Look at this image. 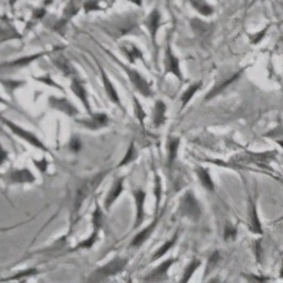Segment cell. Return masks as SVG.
<instances>
[{"mask_svg":"<svg viewBox=\"0 0 283 283\" xmlns=\"http://www.w3.org/2000/svg\"><path fill=\"white\" fill-rule=\"evenodd\" d=\"M0 120H2L5 125L10 128V130H12L15 135H17L18 137L22 138L25 142H28L29 144H31L32 146H34L36 148H40L42 151L45 152H49V149L46 147V145L43 143H42L39 138H37L34 134H32V133L25 130L24 128L17 126L14 122H12L10 120L4 118V117H0Z\"/></svg>","mask_w":283,"mask_h":283,"instance_id":"obj_5","label":"cell"},{"mask_svg":"<svg viewBox=\"0 0 283 283\" xmlns=\"http://www.w3.org/2000/svg\"><path fill=\"white\" fill-rule=\"evenodd\" d=\"M128 2H130V3L135 4V5H138V6H141V5H142V0H128Z\"/></svg>","mask_w":283,"mask_h":283,"instance_id":"obj_44","label":"cell"},{"mask_svg":"<svg viewBox=\"0 0 283 283\" xmlns=\"http://www.w3.org/2000/svg\"><path fill=\"white\" fill-rule=\"evenodd\" d=\"M69 148H71L72 152L77 153L79 149L82 148V143L78 140V137H73L71 142H69Z\"/></svg>","mask_w":283,"mask_h":283,"instance_id":"obj_38","label":"cell"},{"mask_svg":"<svg viewBox=\"0 0 283 283\" xmlns=\"http://www.w3.org/2000/svg\"><path fill=\"white\" fill-rule=\"evenodd\" d=\"M7 158H8L7 152L5 151L3 145H2V144H0V167H2V165L5 163V161H6Z\"/></svg>","mask_w":283,"mask_h":283,"instance_id":"obj_43","label":"cell"},{"mask_svg":"<svg viewBox=\"0 0 283 283\" xmlns=\"http://www.w3.org/2000/svg\"><path fill=\"white\" fill-rule=\"evenodd\" d=\"M196 173H197V177H199L200 183L202 184V186L204 187L205 189H207V190L214 189V184H213V180L211 178V176H210L209 171H207L206 169L202 168V167L197 168Z\"/></svg>","mask_w":283,"mask_h":283,"instance_id":"obj_24","label":"cell"},{"mask_svg":"<svg viewBox=\"0 0 283 283\" xmlns=\"http://www.w3.org/2000/svg\"><path fill=\"white\" fill-rule=\"evenodd\" d=\"M189 4L197 13H200L203 16H206V17L214 13V9L205 0H189Z\"/></svg>","mask_w":283,"mask_h":283,"instance_id":"obj_22","label":"cell"},{"mask_svg":"<svg viewBox=\"0 0 283 283\" xmlns=\"http://www.w3.org/2000/svg\"><path fill=\"white\" fill-rule=\"evenodd\" d=\"M243 72H244V69H242V71H239V72L233 73L231 75H228V76H226V77H223L220 82H217L214 85V88H213L210 91L209 94L206 95V100H210L212 98L216 97L217 94H220L224 89H227L229 86V85H231L234 81H237V79L240 77V75H242Z\"/></svg>","mask_w":283,"mask_h":283,"instance_id":"obj_11","label":"cell"},{"mask_svg":"<svg viewBox=\"0 0 283 283\" xmlns=\"http://www.w3.org/2000/svg\"><path fill=\"white\" fill-rule=\"evenodd\" d=\"M98 65H99V68H100L101 77H102L103 86H104L106 95H108V98L110 99V101H112V102H114L115 104H117L118 106H121V101L119 99L118 93H117L116 88L114 86V84H112V82L109 79L108 75H106V73L104 72V69L102 67H101V65H100L99 62H98Z\"/></svg>","mask_w":283,"mask_h":283,"instance_id":"obj_15","label":"cell"},{"mask_svg":"<svg viewBox=\"0 0 283 283\" xmlns=\"http://www.w3.org/2000/svg\"><path fill=\"white\" fill-rule=\"evenodd\" d=\"M249 229L254 233L262 234V227L260 222L257 214V210H256V206L254 203L250 204V213H249Z\"/></svg>","mask_w":283,"mask_h":283,"instance_id":"obj_23","label":"cell"},{"mask_svg":"<svg viewBox=\"0 0 283 283\" xmlns=\"http://www.w3.org/2000/svg\"><path fill=\"white\" fill-rule=\"evenodd\" d=\"M176 262H177V259H175V258H169L167 260H164L163 263L160 264L156 270H153L151 272V273H149L146 276L145 281L156 282V281H162V280H164L165 277H167L169 269L171 268V265L175 264Z\"/></svg>","mask_w":283,"mask_h":283,"instance_id":"obj_13","label":"cell"},{"mask_svg":"<svg viewBox=\"0 0 283 283\" xmlns=\"http://www.w3.org/2000/svg\"><path fill=\"white\" fill-rule=\"evenodd\" d=\"M254 252H255L256 258H257L258 262H260L262 256H263V249H262L260 242H256V243L254 244Z\"/></svg>","mask_w":283,"mask_h":283,"instance_id":"obj_40","label":"cell"},{"mask_svg":"<svg viewBox=\"0 0 283 283\" xmlns=\"http://www.w3.org/2000/svg\"><path fill=\"white\" fill-rule=\"evenodd\" d=\"M120 49L122 51V53L127 57V59L129 60V62L134 63L137 59H143V55L141 50L138 49V48L133 45V43H124L121 47Z\"/></svg>","mask_w":283,"mask_h":283,"instance_id":"obj_20","label":"cell"},{"mask_svg":"<svg viewBox=\"0 0 283 283\" xmlns=\"http://www.w3.org/2000/svg\"><path fill=\"white\" fill-rule=\"evenodd\" d=\"M124 69L126 71L128 78L130 79L132 84L134 85V88L140 92L143 97L148 98L152 95V90H151V85L148 84V82L146 81L145 78H144L142 75L138 73L135 69L128 68L126 66H124Z\"/></svg>","mask_w":283,"mask_h":283,"instance_id":"obj_6","label":"cell"},{"mask_svg":"<svg viewBox=\"0 0 283 283\" xmlns=\"http://www.w3.org/2000/svg\"><path fill=\"white\" fill-rule=\"evenodd\" d=\"M108 122H109V118L105 114H92L90 115V118L79 120L78 124L89 128L91 130H98L100 128L105 127L108 125Z\"/></svg>","mask_w":283,"mask_h":283,"instance_id":"obj_10","label":"cell"},{"mask_svg":"<svg viewBox=\"0 0 283 283\" xmlns=\"http://www.w3.org/2000/svg\"><path fill=\"white\" fill-rule=\"evenodd\" d=\"M237 234H238L237 229L230 226V224H227V226L224 227L223 237L226 242H233V240L237 238Z\"/></svg>","mask_w":283,"mask_h":283,"instance_id":"obj_31","label":"cell"},{"mask_svg":"<svg viewBox=\"0 0 283 283\" xmlns=\"http://www.w3.org/2000/svg\"><path fill=\"white\" fill-rule=\"evenodd\" d=\"M164 71L165 74H172L177 77L179 81L183 79V75H181L180 65L178 58L175 56V53L171 50V47L168 46L167 50L164 53Z\"/></svg>","mask_w":283,"mask_h":283,"instance_id":"obj_7","label":"cell"},{"mask_svg":"<svg viewBox=\"0 0 283 283\" xmlns=\"http://www.w3.org/2000/svg\"><path fill=\"white\" fill-rule=\"evenodd\" d=\"M71 89L73 91V93L76 95L79 101H81L82 104L84 105V108L86 109V111L89 112V115H92L93 112H92V109H91L88 92H86V90H85L83 82L79 81V79H77V78H74L72 81Z\"/></svg>","mask_w":283,"mask_h":283,"instance_id":"obj_12","label":"cell"},{"mask_svg":"<svg viewBox=\"0 0 283 283\" xmlns=\"http://www.w3.org/2000/svg\"><path fill=\"white\" fill-rule=\"evenodd\" d=\"M37 270L35 269H30V270H25L23 272H19V273L15 274L14 276L10 277L9 280H17V279H20V277H25V276H32V275H35L37 273Z\"/></svg>","mask_w":283,"mask_h":283,"instance_id":"obj_35","label":"cell"},{"mask_svg":"<svg viewBox=\"0 0 283 283\" xmlns=\"http://www.w3.org/2000/svg\"><path fill=\"white\" fill-rule=\"evenodd\" d=\"M190 25H191V29H193L196 36L201 37V39H203V40L207 39V37L212 34V31H213L212 25L210 23L204 22V20H201L199 18H194V19H191Z\"/></svg>","mask_w":283,"mask_h":283,"instance_id":"obj_19","label":"cell"},{"mask_svg":"<svg viewBox=\"0 0 283 283\" xmlns=\"http://www.w3.org/2000/svg\"><path fill=\"white\" fill-rule=\"evenodd\" d=\"M201 86H202V82H197L195 84H191L190 86L183 93V97H181V102H183V106H181V108H185V106L189 103V101L196 94L197 91L201 89Z\"/></svg>","mask_w":283,"mask_h":283,"instance_id":"obj_26","label":"cell"},{"mask_svg":"<svg viewBox=\"0 0 283 283\" xmlns=\"http://www.w3.org/2000/svg\"><path fill=\"white\" fill-rule=\"evenodd\" d=\"M42 55H36V56H33V57H25V58H22V59H19V60H16L14 62H10L8 63V65H4V67H22V66H25V65H28V63H30L31 61H33L35 60L37 57H40Z\"/></svg>","mask_w":283,"mask_h":283,"instance_id":"obj_33","label":"cell"},{"mask_svg":"<svg viewBox=\"0 0 283 283\" xmlns=\"http://www.w3.org/2000/svg\"><path fill=\"white\" fill-rule=\"evenodd\" d=\"M49 102L53 109L59 110L62 112V114H65L69 117H74L78 114V110L75 108L73 103H71L68 100L63 99V98L59 99V98L52 97L49 99Z\"/></svg>","mask_w":283,"mask_h":283,"instance_id":"obj_14","label":"cell"},{"mask_svg":"<svg viewBox=\"0 0 283 283\" xmlns=\"http://www.w3.org/2000/svg\"><path fill=\"white\" fill-rule=\"evenodd\" d=\"M268 30H269V28H265V29L262 30V31L259 32V33L254 34V35H250V36H249V37H250V42H252L253 45H257L258 42H260L262 40H263V37L265 36V34H266V32H268Z\"/></svg>","mask_w":283,"mask_h":283,"instance_id":"obj_37","label":"cell"},{"mask_svg":"<svg viewBox=\"0 0 283 283\" xmlns=\"http://www.w3.org/2000/svg\"><path fill=\"white\" fill-rule=\"evenodd\" d=\"M276 156V152H266V153H243L232 158L231 162L233 164L238 165H249V164H256L260 168L268 167L269 163L274 159Z\"/></svg>","mask_w":283,"mask_h":283,"instance_id":"obj_3","label":"cell"},{"mask_svg":"<svg viewBox=\"0 0 283 283\" xmlns=\"http://www.w3.org/2000/svg\"><path fill=\"white\" fill-rule=\"evenodd\" d=\"M221 259V256L220 254H219L217 252H214L209 258V262H207V265H206V271H205V274L210 273V272H212L213 270H214L215 266L217 265L219 262H220Z\"/></svg>","mask_w":283,"mask_h":283,"instance_id":"obj_32","label":"cell"},{"mask_svg":"<svg viewBox=\"0 0 283 283\" xmlns=\"http://www.w3.org/2000/svg\"><path fill=\"white\" fill-rule=\"evenodd\" d=\"M84 8L86 12H91V10H98L100 9L98 3L95 0H88L86 3L84 4Z\"/></svg>","mask_w":283,"mask_h":283,"instance_id":"obj_39","label":"cell"},{"mask_svg":"<svg viewBox=\"0 0 283 283\" xmlns=\"http://www.w3.org/2000/svg\"><path fill=\"white\" fill-rule=\"evenodd\" d=\"M179 212L181 215L189 219L191 221H197L201 217L202 210L194 193H191V191H186L184 196L181 197Z\"/></svg>","mask_w":283,"mask_h":283,"instance_id":"obj_4","label":"cell"},{"mask_svg":"<svg viewBox=\"0 0 283 283\" xmlns=\"http://www.w3.org/2000/svg\"><path fill=\"white\" fill-rule=\"evenodd\" d=\"M36 79H37V81H40V82H42V83L47 84V85H51V86H53V88H57V89H59V90H62V89L59 86V85H58L57 83L53 82L52 79H51L49 76H45V77L36 78Z\"/></svg>","mask_w":283,"mask_h":283,"instance_id":"obj_41","label":"cell"},{"mask_svg":"<svg viewBox=\"0 0 283 283\" xmlns=\"http://www.w3.org/2000/svg\"><path fill=\"white\" fill-rule=\"evenodd\" d=\"M134 106H135V114H136L137 119L140 120V122L143 125L144 119H145V117H146V114L144 112V109H143V106L141 105L140 101H138L136 98H134Z\"/></svg>","mask_w":283,"mask_h":283,"instance_id":"obj_34","label":"cell"},{"mask_svg":"<svg viewBox=\"0 0 283 283\" xmlns=\"http://www.w3.org/2000/svg\"><path fill=\"white\" fill-rule=\"evenodd\" d=\"M106 172L99 173L97 176H94L92 178H89L86 180H84L82 184H79L77 187L76 191H75V197H74V206H73V213H76L81 210V207L83 205V203L86 201L88 197L91 195L92 191L98 188V186L100 185L101 181H102L105 177Z\"/></svg>","mask_w":283,"mask_h":283,"instance_id":"obj_2","label":"cell"},{"mask_svg":"<svg viewBox=\"0 0 283 283\" xmlns=\"http://www.w3.org/2000/svg\"><path fill=\"white\" fill-rule=\"evenodd\" d=\"M165 112H167V105H165L161 100H159L156 104V109H154L153 114L154 127H160L164 124L165 120H167Z\"/></svg>","mask_w":283,"mask_h":283,"instance_id":"obj_21","label":"cell"},{"mask_svg":"<svg viewBox=\"0 0 283 283\" xmlns=\"http://www.w3.org/2000/svg\"><path fill=\"white\" fill-rule=\"evenodd\" d=\"M0 103H4V104H7L6 101H5L3 98H0Z\"/></svg>","mask_w":283,"mask_h":283,"instance_id":"obj_45","label":"cell"},{"mask_svg":"<svg viewBox=\"0 0 283 283\" xmlns=\"http://www.w3.org/2000/svg\"><path fill=\"white\" fill-rule=\"evenodd\" d=\"M129 259L124 258V257H117L112 258L108 263L104 264L103 266L95 270L92 274H91L89 281L90 282H101L106 279H109L111 276H115L117 274L121 273L122 271L126 269Z\"/></svg>","mask_w":283,"mask_h":283,"instance_id":"obj_1","label":"cell"},{"mask_svg":"<svg viewBox=\"0 0 283 283\" xmlns=\"http://www.w3.org/2000/svg\"><path fill=\"white\" fill-rule=\"evenodd\" d=\"M200 265H201L200 260L194 259L193 262H190V263L188 264V266H187V268H186V270L184 271L183 279H181V282H188L189 279L191 277V275H193L195 273V271L197 269H199Z\"/></svg>","mask_w":283,"mask_h":283,"instance_id":"obj_29","label":"cell"},{"mask_svg":"<svg viewBox=\"0 0 283 283\" xmlns=\"http://www.w3.org/2000/svg\"><path fill=\"white\" fill-rule=\"evenodd\" d=\"M124 180L125 178L117 179L114 183V186L111 187V189L109 190V194L104 201V206L106 210H109L110 207L114 205V203L118 200V197L122 193V190H124Z\"/></svg>","mask_w":283,"mask_h":283,"instance_id":"obj_18","label":"cell"},{"mask_svg":"<svg viewBox=\"0 0 283 283\" xmlns=\"http://www.w3.org/2000/svg\"><path fill=\"white\" fill-rule=\"evenodd\" d=\"M133 195H134L135 203H136V217L134 228H138L142 224L144 217H145V212H144V206H145L146 194L143 189H135L133 190Z\"/></svg>","mask_w":283,"mask_h":283,"instance_id":"obj_9","label":"cell"},{"mask_svg":"<svg viewBox=\"0 0 283 283\" xmlns=\"http://www.w3.org/2000/svg\"><path fill=\"white\" fill-rule=\"evenodd\" d=\"M161 190H162V186H161V179H160L159 175L156 176V199H157V210L159 206L160 200H161Z\"/></svg>","mask_w":283,"mask_h":283,"instance_id":"obj_36","label":"cell"},{"mask_svg":"<svg viewBox=\"0 0 283 283\" xmlns=\"http://www.w3.org/2000/svg\"><path fill=\"white\" fill-rule=\"evenodd\" d=\"M145 25L149 32V34H151L153 43H156L157 33L159 31L160 25H161V14H160V12L157 8L153 9L152 12L149 13V15L147 16V18L145 20Z\"/></svg>","mask_w":283,"mask_h":283,"instance_id":"obj_16","label":"cell"},{"mask_svg":"<svg viewBox=\"0 0 283 283\" xmlns=\"http://www.w3.org/2000/svg\"><path fill=\"white\" fill-rule=\"evenodd\" d=\"M55 63H56V66L66 75V76H69V75L74 74V69H73L72 65L68 62V60L65 59V58H62V57L58 58L57 60H55Z\"/></svg>","mask_w":283,"mask_h":283,"instance_id":"obj_30","label":"cell"},{"mask_svg":"<svg viewBox=\"0 0 283 283\" xmlns=\"http://www.w3.org/2000/svg\"><path fill=\"white\" fill-rule=\"evenodd\" d=\"M178 147H179V140L178 138H171V140L168 141L167 144V152H168V163L169 165H171L176 157H177L178 153Z\"/></svg>","mask_w":283,"mask_h":283,"instance_id":"obj_25","label":"cell"},{"mask_svg":"<svg viewBox=\"0 0 283 283\" xmlns=\"http://www.w3.org/2000/svg\"><path fill=\"white\" fill-rule=\"evenodd\" d=\"M159 219H160L159 216L154 219L151 224H148L146 228H144L142 231H140L136 234V236L134 237V239H133L132 244H130L132 247H141L142 245L146 242V240H148V238L151 237V234L153 233L154 229H156L157 226H158Z\"/></svg>","mask_w":283,"mask_h":283,"instance_id":"obj_17","label":"cell"},{"mask_svg":"<svg viewBox=\"0 0 283 283\" xmlns=\"http://www.w3.org/2000/svg\"><path fill=\"white\" fill-rule=\"evenodd\" d=\"M34 163H35V165H36V168L39 169L40 171H42V172H45L46 170H47V168H48V162H47V160H46V159H42L40 162L34 161Z\"/></svg>","mask_w":283,"mask_h":283,"instance_id":"obj_42","label":"cell"},{"mask_svg":"<svg viewBox=\"0 0 283 283\" xmlns=\"http://www.w3.org/2000/svg\"><path fill=\"white\" fill-rule=\"evenodd\" d=\"M35 180V177L28 169L12 170L6 175V181L9 184H31Z\"/></svg>","mask_w":283,"mask_h":283,"instance_id":"obj_8","label":"cell"},{"mask_svg":"<svg viewBox=\"0 0 283 283\" xmlns=\"http://www.w3.org/2000/svg\"><path fill=\"white\" fill-rule=\"evenodd\" d=\"M137 157H138L137 149L135 148L134 143H132L129 145V147H128L127 153L125 154V157H124V159H122V161L118 164V167L120 168V167H124V165L132 163L133 161H134V160L137 159Z\"/></svg>","mask_w":283,"mask_h":283,"instance_id":"obj_28","label":"cell"},{"mask_svg":"<svg viewBox=\"0 0 283 283\" xmlns=\"http://www.w3.org/2000/svg\"><path fill=\"white\" fill-rule=\"evenodd\" d=\"M177 239H178V233H176L175 236L169 240V242H167L165 244H163L162 246L158 249V252H156V254L153 255L152 260H156V259L161 258L162 256H164L165 254H167V253L169 252V250L173 247V245H175L176 243H177Z\"/></svg>","mask_w":283,"mask_h":283,"instance_id":"obj_27","label":"cell"}]
</instances>
